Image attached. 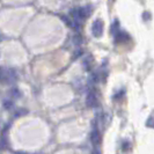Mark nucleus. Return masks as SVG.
Wrapping results in <instances>:
<instances>
[{"mask_svg": "<svg viewBox=\"0 0 154 154\" xmlns=\"http://www.w3.org/2000/svg\"><path fill=\"white\" fill-rule=\"evenodd\" d=\"M92 7L91 6H86V7H78V8H74V9H72L71 12H69V15H71V19H72V21L73 22H77V23H80L86 20L88 16L91 15V13H92Z\"/></svg>", "mask_w": 154, "mask_h": 154, "instance_id": "obj_1", "label": "nucleus"}, {"mask_svg": "<svg viewBox=\"0 0 154 154\" xmlns=\"http://www.w3.org/2000/svg\"><path fill=\"white\" fill-rule=\"evenodd\" d=\"M92 34L94 37L99 38L103 34V22L101 20H95L92 24Z\"/></svg>", "mask_w": 154, "mask_h": 154, "instance_id": "obj_2", "label": "nucleus"}, {"mask_svg": "<svg viewBox=\"0 0 154 154\" xmlns=\"http://www.w3.org/2000/svg\"><path fill=\"white\" fill-rule=\"evenodd\" d=\"M86 104H87L89 108H95V107H97L99 101H97V96H96V93H95L94 89H91V91L88 92V94H87Z\"/></svg>", "mask_w": 154, "mask_h": 154, "instance_id": "obj_3", "label": "nucleus"}, {"mask_svg": "<svg viewBox=\"0 0 154 154\" xmlns=\"http://www.w3.org/2000/svg\"><path fill=\"white\" fill-rule=\"evenodd\" d=\"M91 141L95 147H97L101 144V134L97 128H94L91 132Z\"/></svg>", "mask_w": 154, "mask_h": 154, "instance_id": "obj_4", "label": "nucleus"}, {"mask_svg": "<svg viewBox=\"0 0 154 154\" xmlns=\"http://www.w3.org/2000/svg\"><path fill=\"white\" fill-rule=\"evenodd\" d=\"M93 62H94V60H93V57L89 56V54L86 56L85 58H84V64H82V65H84V67H85L86 71H91V69H92Z\"/></svg>", "mask_w": 154, "mask_h": 154, "instance_id": "obj_5", "label": "nucleus"}, {"mask_svg": "<svg viewBox=\"0 0 154 154\" xmlns=\"http://www.w3.org/2000/svg\"><path fill=\"white\" fill-rule=\"evenodd\" d=\"M110 32H111L114 36L119 32V22H118L117 20H115V21L112 22V24H111V27H110Z\"/></svg>", "mask_w": 154, "mask_h": 154, "instance_id": "obj_6", "label": "nucleus"}, {"mask_svg": "<svg viewBox=\"0 0 154 154\" xmlns=\"http://www.w3.org/2000/svg\"><path fill=\"white\" fill-rule=\"evenodd\" d=\"M116 37V41L117 42H124V41H126V39H129L130 37H129V35H126V34H124V32H118L117 35H115Z\"/></svg>", "mask_w": 154, "mask_h": 154, "instance_id": "obj_7", "label": "nucleus"}, {"mask_svg": "<svg viewBox=\"0 0 154 154\" xmlns=\"http://www.w3.org/2000/svg\"><path fill=\"white\" fill-rule=\"evenodd\" d=\"M11 96H12L13 99H19V97H21V92H20V89L13 88V89L11 91Z\"/></svg>", "mask_w": 154, "mask_h": 154, "instance_id": "obj_8", "label": "nucleus"}, {"mask_svg": "<svg viewBox=\"0 0 154 154\" xmlns=\"http://www.w3.org/2000/svg\"><path fill=\"white\" fill-rule=\"evenodd\" d=\"M4 107L7 109V110H11L13 108V101L12 100H5L4 102Z\"/></svg>", "mask_w": 154, "mask_h": 154, "instance_id": "obj_9", "label": "nucleus"}, {"mask_svg": "<svg viewBox=\"0 0 154 154\" xmlns=\"http://www.w3.org/2000/svg\"><path fill=\"white\" fill-rule=\"evenodd\" d=\"M146 125H147V126H151V128H154V118L149 117V118L147 119Z\"/></svg>", "mask_w": 154, "mask_h": 154, "instance_id": "obj_10", "label": "nucleus"}, {"mask_svg": "<svg viewBox=\"0 0 154 154\" xmlns=\"http://www.w3.org/2000/svg\"><path fill=\"white\" fill-rule=\"evenodd\" d=\"M28 111L27 110H24V109H19L17 111L15 112V116H22V115H26Z\"/></svg>", "mask_w": 154, "mask_h": 154, "instance_id": "obj_11", "label": "nucleus"}, {"mask_svg": "<svg viewBox=\"0 0 154 154\" xmlns=\"http://www.w3.org/2000/svg\"><path fill=\"white\" fill-rule=\"evenodd\" d=\"M0 38H1V34H0Z\"/></svg>", "mask_w": 154, "mask_h": 154, "instance_id": "obj_12", "label": "nucleus"}, {"mask_svg": "<svg viewBox=\"0 0 154 154\" xmlns=\"http://www.w3.org/2000/svg\"><path fill=\"white\" fill-rule=\"evenodd\" d=\"M111 1H115V0H111Z\"/></svg>", "mask_w": 154, "mask_h": 154, "instance_id": "obj_13", "label": "nucleus"}]
</instances>
